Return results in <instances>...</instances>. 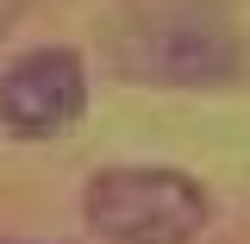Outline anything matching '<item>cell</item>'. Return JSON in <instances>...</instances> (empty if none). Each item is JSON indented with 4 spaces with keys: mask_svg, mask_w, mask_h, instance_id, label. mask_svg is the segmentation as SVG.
<instances>
[{
    "mask_svg": "<svg viewBox=\"0 0 250 244\" xmlns=\"http://www.w3.org/2000/svg\"><path fill=\"white\" fill-rule=\"evenodd\" d=\"M207 213V188L182 169H100L82 188V219L106 244H194Z\"/></svg>",
    "mask_w": 250,
    "mask_h": 244,
    "instance_id": "obj_1",
    "label": "cell"
},
{
    "mask_svg": "<svg viewBox=\"0 0 250 244\" xmlns=\"http://www.w3.org/2000/svg\"><path fill=\"white\" fill-rule=\"evenodd\" d=\"M113 69L125 82H150V88H200V82H225L238 69V38L219 25L213 13L182 6V13H150L131 19L113 38Z\"/></svg>",
    "mask_w": 250,
    "mask_h": 244,
    "instance_id": "obj_2",
    "label": "cell"
},
{
    "mask_svg": "<svg viewBox=\"0 0 250 244\" xmlns=\"http://www.w3.org/2000/svg\"><path fill=\"white\" fill-rule=\"evenodd\" d=\"M88 107V63L62 44L25 50L0 69V125L13 138H62Z\"/></svg>",
    "mask_w": 250,
    "mask_h": 244,
    "instance_id": "obj_3",
    "label": "cell"
},
{
    "mask_svg": "<svg viewBox=\"0 0 250 244\" xmlns=\"http://www.w3.org/2000/svg\"><path fill=\"white\" fill-rule=\"evenodd\" d=\"M13 6H19V0H0V25H6V19H13Z\"/></svg>",
    "mask_w": 250,
    "mask_h": 244,
    "instance_id": "obj_4",
    "label": "cell"
},
{
    "mask_svg": "<svg viewBox=\"0 0 250 244\" xmlns=\"http://www.w3.org/2000/svg\"><path fill=\"white\" fill-rule=\"evenodd\" d=\"M0 244H13V238H0Z\"/></svg>",
    "mask_w": 250,
    "mask_h": 244,
    "instance_id": "obj_5",
    "label": "cell"
}]
</instances>
